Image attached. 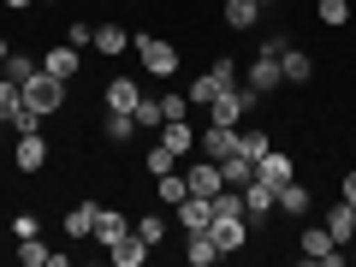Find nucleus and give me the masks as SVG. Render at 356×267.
I'll list each match as a JSON object with an SVG mask.
<instances>
[{
	"label": "nucleus",
	"mask_w": 356,
	"mask_h": 267,
	"mask_svg": "<svg viewBox=\"0 0 356 267\" xmlns=\"http://www.w3.org/2000/svg\"><path fill=\"white\" fill-rule=\"evenodd\" d=\"M238 149L250 154V161H261V154L273 149V137H267V131H243V137H238Z\"/></svg>",
	"instance_id": "c756f323"
},
{
	"label": "nucleus",
	"mask_w": 356,
	"mask_h": 267,
	"mask_svg": "<svg viewBox=\"0 0 356 267\" xmlns=\"http://www.w3.org/2000/svg\"><path fill=\"white\" fill-rule=\"evenodd\" d=\"M137 54H143V65H149L154 77H172L178 72V48L161 42V36H137Z\"/></svg>",
	"instance_id": "39448f33"
},
{
	"label": "nucleus",
	"mask_w": 356,
	"mask_h": 267,
	"mask_svg": "<svg viewBox=\"0 0 356 267\" xmlns=\"http://www.w3.org/2000/svg\"><path fill=\"white\" fill-rule=\"evenodd\" d=\"M6 125H13V131H18V137H24V131H36V125H42V113H36V107H18V113H13V119H6Z\"/></svg>",
	"instance_id": "f704fd0d"
},
{
	"label": "nucleus",
	"mask_w": 356,
	"mask_h": 267,
	"mask_svg": "<svg viewBox=\"0 0 356 267\" xmlns=\"http://www.w3.org/2000/svg\"><path fill=\"white\" fill-rule=\"evenodd\" d=\"M220 172H226V184H232V191H243V184L255 178V161L238 149V154H226V161H220Z\"/></svg>",
	"instance_id": "6ab92c4d"
},
{
	"label": "nucleus",
	"mask_w": 356,
	"mask_h": 267,
	"mask_svg": "<svg viewBox=\"0 0 356 267\" xmlns=\"http://www.w3.org/2000/svg\"><path fill=\"white\" fill-rule=\"evenodd\" d=\"M297 250H303V261H321V267H339V261H344L339 238H332L327 226H309V232H303V243H297Z\"/></svg>",
	"instance_id": "7ed1b4c3"
},
{
	"label": "nucleus",
	"mask_w": 356,
	"mask_h": 267,
	"mask_svg": "<svg viewBox=\"0 0 356 267\" xmlns=\"http://www.w3.org/2000/svg\"><path fill=\"white\" fill-rule=\"evenodd\" d=\"M125 214H119V208H95V232H89V238H95V243H119V238H125Z\"/></svg>",
	"instance_id": "ddd939ff"
},
{
	"label": "nucleus",
	"mask_w": 356,
	"mask_h": 267,
	"mask_svg": "<svg viewBox=\"0 0 356 267\" xmlns=\"http://www.w3.org/2000/svg\"><path fill=\"white\" fill-rule=\"evenodd\" d=\"M36 72H42V65L30 60V54H6V60H0V77H6V83H18V89H24Z\"/></svg>",
	"instance_id": "a211bd4d"
},
{
	"label": "nucleus",
	"mask_w": 356,
	"mask_h": 267,
	"mask_svg": "<svg viewBox=\"0 0 356 267\" xmlns=\"http://www.w3.org/2000/svg\"><path fill=\"white\" fill-rule=\"evenodd\" d=\"M42 72H54L60 83H72L77 72H83V48H72V42H60V48L42 54Z\"/></svg>",
	"instance_id": "0eeeda50"
},
{
	"label": "nucleus",
	"mask_w": 356,
	"mask_h": 267,
	"mask_svg": "<svg viewBox=\"0 0 356 267\" xmlns=\"http://www.w3.org/2000/svg\"><path fill=\"white\" fill-rule=\"evenodd\" d=\"M161 143H166V149H172V154H184V149H191V143H196L191 119H166V125H161Z\"/></svg>",
	"instance_id": "aec40b11"
},
{
	"label": "nucleus",
	"mask_w": 356,
	"mask_h": 267,
	"mask_svg": "<svg viewBox=\"0 0 356 267\" xmlns=\"http://www.w3.org/2000/svg\"><path fill=\"white\" fill-rule=\"evenodd\" d=\"M6 54H13V48H6V36H0V60H6Z\"/></svg>",
	"instance_id": "79ce46f5"
},
{
	"label": "nucleus",
	"mask_w": 356,
	"mask_h": 267,
	"mask_svg": "<svg viewBox=\"0 0 356 267\" xmlns=\"http://www.w3.org/2000/svg\"><path fill=\"white\" fill-rule=\"evenodd\" d=\"M154 191H161V202H184V196H191V184H184V172H178V166H172V172H161V178H154Z\"/></svg>",
	"instance_id": "5701e85b"
},
{
	"label": "nucleus",
	"mask_w": 356,
	"mask_h": 267,
	"mask_svg": "<svg viewBox=\"0 0 356 267\" xmlns=\"http://www.w3.org/2000/svg\"><path fill=\"white\" fill-rule=\"evenodd\" d=\"M208 220H214V202L208 196H184L178 202V226L184 232H208Z\"/></svg>",
	"instance_id": "9b49d317"
},
{
	"label": "nucleus",
	"mask_w": 356,
	"mask_h": 267,
	"mask_svg": "<svg viewBox=\"0 0 356 267\" xmlns=\"http://www.w3.org/2000/svg\"><path fill=\"white\" fill-rule=\"evenodd\" d=\"M60 102H65V83H60L54 72H36V77L24 83V107H36L42 119H48V113H60Z\"/></svg>",
	"instance_id": "f257e3e1"
},
{
	"label": "nucleus",
	"mask_w": 356,
	"mask_h": 267,
	"mask_svg": "<svg viewBox=\"0 0 356 267\" xmlns=\"http://www.w3.org/2000/svg\"><path fill=\"white\" fill-rule=\"evenodd\" d=\"M280 208H285V214H309V208H315V196L291 178V184H280Z\"/></svg>",
	"instance_id": "a878e982"
},
{
	"label": "nucleus",
	"mask_w": 356,
	"mask_h": 267,
	"mask_svg": "<svg viewBox=\"0 0 356 267\" xmlns=\"http://www.w3.org/2000/svg\"><path fill=\"white\" fill-rule=\"evenodd\" d=\"M137 102H143V89L131 83V77H113V83H107V107H113V113H137Z\"/></svg>",
	"instance_id": "2eb2a0df"
},
{
	"label": "nucleus",
	"mask_w": 356,
	"mask_h": 267,
	"mask_svg": "<svg viewBox=\"0 0 356 267\" xmlns=\"http://www.w3.org/2000/svg\"><path fill=\"white\" fill-rule=\"evenodd\" d=\"M344 202L356 208V172H344Z\"/></svg>",
	"instance_id": "ea45409f"
},
{
	"label": "nucleus",
	"mask_w": 356,
	"mask_h": 267,
	"mask_svg": "<svg viewBox=\"0 0 356 267\" xmlns=\"http://www.w3.org/2000/svg\"><path fill=\"white\" fill-rule=\"evenodd\" d=\"M273 202H280V191H273L267 178H250V184H243V220H250V226H261V220L273 214Z\"/></svg>",
	"instance_id": "423d86ee"
},
{
	"label": "nucleus",
	"mask_w": 356,
	"mask_h": 267,
	"mask_svg": "<svg viewBox=\"0 0 356 267\" xmlns=\"http://www.w3.org/2000/svg\"><path fill=\"white\" fill-rule=\"evenodd\" d=\"M280 83H285L280 60H273V54H255V65H250V89H255V95H273Z\"/></svg>",
	"instance_id": "1a4fd4ad"
},
{
	"label": "nucleus",
	"mask_w": 356,
	"mask_h": 267,
	"mask_svg": "<svg viewBox=\"0 0 356 267\" xmlns=\"http://www.w3.org/2000/svg\"><path fill=\"white\" fill-rule=\"evenodd\" d=\"M315 13H321V24H344L350 18V0H321Z\"/></svg>",
	"instance_id": "72a5a7b5"
},
{
	"label": "nucleus",
	"mask_w": 356,
	"mask_h": 267,
	"mask_svg": "<svg viewBox=\"0 0 356 267\" xmlns=\"http://www.w3.org/2000/svg\"><path fill=\"white\" fill-rule=\"evenodd\" d=\"M137 131V113H107V143H131Z\"/></svg>",
	"instance_id": "c85d7f7f"
},
{
	"label": "nucleus",
	"mask_w": 356,
	"mask_h": 267,
	"mask_svg": "<svg viewBox=\"0 0 356 267\" xmlns=\"http://www.w3.org/2000/svg\"><path fill=\"white\" fill-rule=\"evenodd\" d=\"M125 30H119V24H95V42H89V48H95V54H125Z\"/></svg>",
	"instance_id": "bb28decb"
},
{
	"label": "nucleus",
	"mask_w": 356,
	"mask_h": 267,
	"mask_svg": "<svg viewBox=\"0 0 356 267\" xmlns=\"http://www.w3.org/2000/svg\"><path fill=\"white\" fill-rule=\"evenodd\" d=\"M220 89H232V83H220V72H214V65H208V72H202V77H196V83H191V107H208V102H214V95H220Z\"/></svg>",
	"instance_id": "412c9836"
},
{
	"label": "nucleus",
	"mask_w": 356,
	"mask_h": 267,
	"mask_svg": "<svg viewBox=\"0 0 356 267\" xmlns=\"http://www.w3.org/2000/svg\"><path fill=\"white\" fill-rule=\"evenodd\" d=\"M184 184H191V196H208V202H214L220 191H226V172H220V161H196V166H184Z\"/></svg>",
	"instance_id": "20e7f679"
},
{
	"label": "nucleus",
	"mask_w": 356,
	"mask_h": 267,
	"mask_svg": "<svg viewBox=\"0 0 356 267\" xmlns=\"http://www.w3.org/2000/svg\"><path fill=\"white\" fill-rule=\"evenodd\" d=\"M18 261H24V267H48V250H42V238H18Z\"/></svg>",
	"instance_id": "7c9ffc66"
},
{
	"label": "nucleus",
	"mask_w": 356,
	"mask_h": 267,
	"mask_svg": "<svg viewBox=\"0 0 356 267\" xmlns=\"http://www.w3.org/2000/svg\"><path fill=\"white\" fill-rule=\"evenodd\" d=\"M172 166H178V154L166 149V143H154V149H149V172L161 178V172H172Z\"/></svg>",
	"instance_id": "473e14b6"
},
{
	"label": "nucleus",
	"mask_w": 356,
	"mask_h": 267,
	"mask_svg": "<svg viewBox=\"0 0 356 267\" xmlns=\"http://www.w3.org/2000/svg\"><path fill=\"white\" fill-rule=\"evenodd\" d=\"M184 255H191V267H214L220 261V243L208 238V232H191V250H184Z\"/></svg>",
	"instance_id": "4be33fe9"
},
{
	"label": "nucleus",
	"mask_w": 356,
	"mask_h": 267,
	"mask_svg": "<svg viewBox=\"0 0 356 267\" xmlns=\"http://www.w3.org/2000/svg\"><path fill=\"white\" fill-rule=\"evenodd\" d=\"M238 137H243L238 125H208L202 131V154L208 161H226V154H238Z\"/></svg>",
	"instance_id": "6e6552de"
},
{
	"label": "nucleus",
	"mask_w": 356,
	"mask_h": 267,
	"mask_svg": "<svg viewBox=\"0 0 356 267\" xmlns=\"http://www.w3.org/2000/svg\"><path fill=\"white\" fill-rule=\"evenodd\" d=\"M137 125H166V113H161V102H137Z\"/></svg>",
	"instance_id": "4c0bfd02"
},
{
	"label": "nucleus",
	"mask_w": 356,
	"mask_h": 267,
	"mask_svg": "<svg viewBox=\"0 0 356 267\" xmlns=\"http://www.w3.org/2000/svg\"><path fill=\"white\" fill-rule=\"evenodd\" d=\"M107 255H113V267H143L149 261V243H143L137 232H125L119 243H107Z\"/></svg>",
	"instance_id": "f8f14e48"
},
{
	"label": "nucleus",
	"mask_w": 356,
	"mask_h": 267,
	"mask_svg": "<svg viewBox=\"0 0 356 267\" xmlns=\"http://www.w3.org/2000/svg\"><path fill=\"white\" fill-rule=\"evenodd\" d=\"M327 232H332L339 243H350V238H356V208H350V202H332V208H327Z\"/></svg>",
	"instance_id": "f3484780"
},
{
	"label": "nucleus",
	"mask_w": 356,
	"mask_h": 267,
	"mask_svg": "<svg viewBox=\"0 0 356 267\" xmlns=\"http://www.w3.org/2000/svg\"><path fill=\"white\" fill-rule=\"evenodd\" d=\"M137 238H143V243L154 250V243L166 238V220H161V214H143V220H137Z\"/></svg>",
	"instance_id": "2f4dec72"
},
{
	"label": "nucleus",
	"mask_w": 356,
	"mask_h": 267,
	"mask_svg": "<svg viewBox=\"0 0 356 267\" xmlns=\"http://www.w3.org/2000/svg\"><path fill=\"white\" fill-rule=\"evenodd\" d=\"M95 208H102V202L72 208V214H65V238H89V232H95Z\"/></svg>",
	"instance_id": "393cba45"
},
{
	"label": "nucleus",
	"mask_w": 356,
	"mask_h": 267,
	"mask_svg": "<svg viewBox=\"0 0 356 267\" xmlns=\"http://www.w3.org/2000/svg\"><path fill=\"white\" fill-rule=\"evenodd\" d=\"M161 113L166 119H184V113H191V95H161Z\"/></svg>",
	"instance_id": "e433bc0d"
},
{
	"label": "nucleus",
	"mask_w": 356,
	"mask_h": 267,
	"mask_svg": "<svg viewBox=\"0 0 356 267\" xmlns=\"http://www.w3.org/2000/svg\"><path fill=\"white\" fill-rule=\"evenodd\" d=\"M208 238L220 243V255H232V250L250 243V220H243V214H214V220H208Z\"/></svg>",
	"instance_id": "f03ea898"
},
{
	"label": "nucleus",
	"mask_w": 356,
	"mask_h": 267,
	"mask_svg": "<svg viewBox=\"0 0 356 267\" xmlns=\"http://www.w3.org/2000/svg\"><path fill=\"white\" fill-rule=\"evenodd\" d=\"M255 178H267V184L280 191V184H291V178H297V166H291V154H273V149H267L261 161H255Z\"/></svg>",
	"instance_id": "9d476101"
},
{
	"label": "nucleus",
	"mask_w": 356,
	"mask_h": 267,
	"mask_svg": "<svg viewBox=\"0 0 356 267\" xmlns=\"http://www.w3.org/2000/svg\"><path fill=\"white\" fill-rule=\"evenodd\" d=\"M6 6H13V13H24V6H36V0H6Z\"/></svg>",
	"instance_id": "a19ab883"
},
{
	"label": "nucleus",
	"mask_w": 356,
	"mask_h": 267,
	"mask_svg": "<svg viewBox=\"0 0 356 267\" xmlns=\"http://www.w3.org/2000/svg\"><path fill=\"white\" fill-rule=\"evenodd\" d=\"M280 72H285V83H309V77H315V60H309L303 48H285L280 54Z\"/></svg>",
	"instance_id": "dca6fc26"
},
{
	"label": "nucleus",
	"mask_w": 356,
	"mask_h": 267,
	"mask_svg": "<svg viewBox=\"0 0 356 267\" xmlns=\"http://www.w3.org/2000/svg\"><path fill=\"white\" fill-rule=\"evenodd\" d=\"M65 42H72V48H89V42H95V30H89V24H72V30H65Z\"/></svg>",
	"instance_id": "58836bf2"
},
{
	"label": "nucleus",
	"mask_w": 356,
	"mask_h": 267,
	"mask_svg": "<svg viewBox=\"0 0 356 267\" xmlns=\"http://www.w3.org/2000/svg\"><path fill=\"white\" fill-rule=\"evenodd\" d=\"M18 107H24V89H18V83H6V77H0V125H6V119H13Z\"/></svg>",
	"instance_id": "cd10ccee"
},
{
	"label": "nucleus",
	"mask_w": 356,
	"mask_h": 267,
	"mask_svg": "<svg viewBox=\"0 0 356 267\" xmlns=\"http://www.w3.org/2000/svg\"><path fill=\"white\" fill-rule=\"evenodd\" d=\"M24 172H42V161H48V143H42V131H24L18 137V154H13Z\"/></svg>",
	"instance_id": "4468645a"
},
{
	"label": "nucleus",
	"mask_w": 356,
	"mask_h": 267,
	"mask_svg": "<svg viewBox=\"0 0 356 267\" xmlns=\"http://www.w3.org/2000/svg\"><path fill=\"white\" fill-rule=\"evenodd\" d=\"M13 238H42V220L36 214H13Z\"/></svg>",
	"instance_id": "c9c22d12"
},
{
	"label": "nucleus",
	"mask_w": 356,
	"mask_h": 267,
	"mask_svg": "<svg viewBox=\"0 0 356 267\" xmlns=\"http://www.w3.org/2000/svg\"><path fill=\"white\" fill-rule=\"evenodd\" d=\"M261 6H267V0H261Z\"/></svg>",
	"instance_id": "37998d69"
},
{
	"label": "nucleus",
	"mask_w": 356,
	"mask_h": 267,
	"mask_svg": "<svg viewBox=\"0 0 356 267\" xmlns=\"http://www.w3.org/2000/svg\"><path fill=\"white\" fill-rule=\"evenodd\" d=\"M261 18V0H226V24L232 30H250Z\"/></svg>",
	"instance_id": "b1692460"
}]
</instances>
